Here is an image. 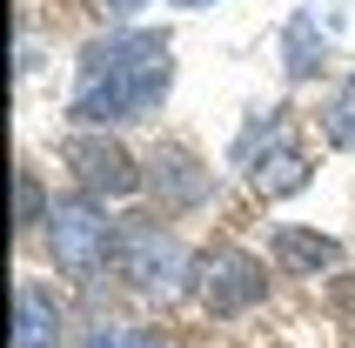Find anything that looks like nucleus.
<instances>
[{"mask_svg":"<svg viewBox=\"0 0 355 348\" xmlns=\"http://www.w3.org/2000/svg\"><path fill=\"white\" fill-rule=\"evenodd\" d=\"M309 34H315V20H295V27H288V74H295V80L315 74V40H309Z\"/></svg>","mask_w":355,"mask_h":348,"instance_id":"nucleus-12","label":"nucleus"},{"mask_svg":"<svg viewBox=\"0 0 355 348\" xmlns=\"http://www.w3.org/2000/svg\"><path fill=\"white\" fill-rule=\"evenodd\" d=\"M155 194L168 208H195L208 194V168H195V155H181V148H161L155 155Z\"/></svg>","mask_w":355,"mask_h":348,"instance_id":"nucleus-8","label":"nucleus"},{"mask_svg":"<svg viewBox=\"0 0 355 348\" xmlns=\"http://www.w3.org/2000/svg\"><path fill=\"white\" fill-rule=\"evenodd\" d=\"M135 7H148V0H101V14H107V20H128Z\"/></svg>","mask_w":355,"mask_h":348,"instance_id":"nucleus-15","label":"nucleus"},{"mask_svg":"<svg viewBox=\"0 0 355 348\" xmlns=\"http://www.w3.org/2000/svg\"><path fill=\"white\" fill-rule=\"evenodd\" d=\"M114 275H128L135 288H148V295H168L175 288V275H188V254H181V241L161 221H121L114 228Z\"/></svg>","mask_w":355,"mask_h":348,"instance_id":"nucleus-2","label":"nucleus"},{"mask_svg":"<svg viewBox=\"0 0 355 348\" xmlns=\"http://www.w3.org/2000/svg\"><path fill=\"white\" fill-rule=\"evenodd\" d=\"M329 141H336V148H355V87L329 107Z\"/></svg>","mask_w":355,"mask_h":348,"instance_id":"nucleus-14","label":"nucleus"},{"mask_svg":"<svg viewBox=\"0 0 355 348\" xmlns=\"http://www.w3.org/2000/svg\"><path fill=\"white\" fill-rule=\"evenodd\" d=\"M168 54V40L161 34H121V40H94L87 54H80V80H101L114 74V67H135V60H155Z\"/></svg>","mask_w":355,"mask_h":348,"instance_id":"nucleus-9","label":"nucleus"},{"mask_svg":"<svg viewBox=\"0 0 355 348\" xmlns=\"http://www.w3.org/2000/svg\"><path fill=\"white\" fill-rule=\"evenodd\" d=\"M255 188L268 194V201H282V194H295V188H309V155H302L295 141L282 134L268 155L255 161Z\"/></svg>","mask_w":355,"mask_h":348,"instance_id":"nucleus-10","label":"nucleus"},{"mask_svg":"<svg viewBox=\"0 0 355 348\" xmlns=\"http://www.w3.org/2000/svg\"><path fill=\"white\" fill-rule=\"evenodd\" d=\"M87 348H168V342L148 335V329H94V335H87Z\"/></svg>","mask_w":355,"mask_h":348,"instance_id":"nucleus-13","label":"nucleus"},{"mask_svg":"<svg viewBox=\"0 0 355 348\" xmlns=\"http://www.w3.org/2000/svg\"><path fill=\"white\" fill-rule=\"evenodd\" d=\"M47 241H54V261L67 275H94L107 254H114V228H107V214L94 208V194H67L54 201L47 214Z\"/></svg>","mask_w":355,"mask_h":348,"instance_id":"nucleus-3","label":"nucleus"},{"mask_svg":"<svg viewBox=\"0 0 355 348\" xmlns=\"http://www.w3.org/2000/svg\"><path fill=\"white\" fill-rule=\"evenodd\" d=\"M275 261H282V275H322L342 261V241L315 228H275Z\"/></svg>","mask_w":355,"mask_h":348,"instance_id":"nucleus-6","label":"nucleus"},{"mask_svg":"<svg viewBox=\"0 0 355 348\" xmlns=\"http://www.w3.org/2000/svg\"><path fill=\"white\" fill-rule=\"evenodd\" d=\"M54 342H60L54 295L34 288V281H20V295H14V348H54Z\"/></svg>","mask_w":355,"mask_h":348,"instance_id":"nucleus-7","label":"nucleus"},{"mask_svg":"<svg viewBox=\"0 0 355 348\" xmlns=\"http://www.w3.org/2000/svg\"><path fill=\"white\" fill-rule=\"evenodd\" d=\"M175 7H208V0H175Z\"/></svg>","mask_w":355,"mask_h":348,"instance_id":"nucleus-16","label":"nucleus"},{"mask_svg":"<svg viewBox=\"0 0 355 348\" xmlns=\"http://www.w3.org/2000/svg\"><path fill=\"white\" fill-rule=\"evenodd\" d=\"M14 208H20V228H40V221H47V194H40V181H34V168H20L14 174Z\"/></svg>","mask_w":355,"mask_h":348,"instance_id":"nucleus-11","label":"nucleus"},{"mask_svg":"<svg viewBox=\"0 0 355 348\" xmlns=\"http://www.w3.org/2000/svg\"><path fill=\"white\" fill-rule=\"evenodd\" d=\"M168 80H175V60L168 54L135 60V67H114V74H101V80H80L74 121H141V114L161 107Z\"/></svg>","mask_w":355,"mask_h":348,"instance_id":"nucleus-1","label":"nucleus"},{"mask_svg":"<svg viewBox=\"0 0 355 348\" xmlns=\"http://www.w3.org/2000/svg\"><path fill=\"white\" fill-rule=\"evenodd\" d=\"M60 161L80 174V188H87V194H114V201H121V194L141 188L135 155H128L114 134H74L67 148H60Z\"/></svg>","mask_w":355,"mask_h":348,"instance_id":"nucleus-5","label":"nucleus"},{"mask_svg":"<svg viewBox=\"0 0 355 348\" xmlns=\"http://www.w3.org/2000/svg\"><path fill=\"white\" fill-rule=\"evenodd\" d=\"M195 288L215 315H241L268 295V268H261L248 248H208L195 261Z\"/></svg>","mask_w":355,"mask_h":348,"instance_id":"nucleus-4","label":"nucleus"}]
</instances>
